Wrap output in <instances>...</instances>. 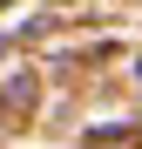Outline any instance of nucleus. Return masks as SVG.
<instances>
[{
	"label": "nucleus",
	"instance_id": "nucleus-1",
	"mask_svg": "<svg viewBox=\"0 0 142 149\" xmlns=\"http://www.w3.org/2000/svg\"><path fill=\"white\" fill-rule=\"evenodd\" d=\"M0 7H14V0H0Z\"/></svg>",
	"mask_w": 142,
	"mask_h": 149
}]
</instances>
